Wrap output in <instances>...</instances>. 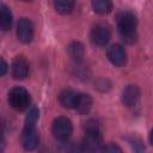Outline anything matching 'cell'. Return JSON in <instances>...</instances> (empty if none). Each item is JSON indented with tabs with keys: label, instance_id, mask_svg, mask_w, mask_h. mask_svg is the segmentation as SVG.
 <instances>
[{
	"label": "cell",
	"instance_id": "cell-15",
	"mask_svg": "<svg viewBox=\"0 0 153 153\" xmlns=\"http://www.w3.org/2000/svg\"><path fill=\"white\" fill-rule=\"evenodd\" d=\"M92 8L98 14H106L112 8V2L108 0H94L92 1Z\"/></svg>",
	"mask_w": 153,
	"mask_h": 153
},
{
	"label": "cell",
	"instance_id": "cell-4",
	"mask_svg": "<svg viewBox=\"0 0 153 153\" xmlns=\"http://www.w3.org/2000/svg\"><path fill=\"white\" fill-rule=\"evenodd\" d=\"M73 130L72 122L67 117H57L54 120L51 126V133L59 141H66L69 139Z\"/></svg>",
	"mask_w": 153,
	"mask_h": 153
},
{
	"label": "cell",
	"instance_id": "cell-11",
	"mask_svg": "<svg viewBox=\"0 0 153 153\" xmlns=\"http://www.w3.org/2000/svg\"><path fill=\"white\" fill-rule=\"evenodd\" d=\"M140 98V90L135 85H128L126 88L122 91V103L126 106H133L137 103Z\"/></svg>",
	"mask_w": 153,
	"mask_h": 153
},
{
	"label": "cell",
	"instance_id": "cell-5",
	"mask_svg": "<svg viewBox=\"0 0 153 153\" xmlns=\"http://www.w3.org/2000/svg\"><path fill=\"white\" fill-rule=\"evenodd\" d=\"M111 38V29L106 23H97L91 30V39L96 45L103 47Z\"/></svg>",
	"mask_w": 153,
	"mask_h": 153
},
{
	"label": "cell",
	"instance_id": "cell-3",
	"mask_svg": "<svg viewBox=\"0 0 153 153\" xmlns=\"http://www.w3.org/2000/svg\"><path fill=\"white\" fill-rule=\"evenodd\" d=\"M30 102H31V98H30V94L29 92L20 87V86H16L13 87L10 93H8V103L10 105L18 110V111H24L29 108L30 105Z\"/></svg>",
	"mask_w": 153,
	"mask_h": 153
},
{
	"label": "cell",
	"instance_id": "cell-1",
	"mask_svg": "<svg viewBox=\"0 0 153 153\" xmlns=\"http://www.w3.org/2000/svg\"><path fill=\"white\" fill-rule=\"evenodd\" d=\"M136 17L130 11H122L117 14V29L122 39L134 43L136 39Z\"/></svg>",
	"mask_w": 153,
	"mask_h": 153
},
{
	"label": "cell",
	"instance_id": "cell-6",
	"mask_svg": "<svg viewBox=\"0 0 153 153\" xmlns=\"http://www.w3.org/2000/svg\"><path fill=\"white\" fill-rule=\"evenodd\" d=\"M22 146L26 151H33L38 145V134L35 126H26L24 124V129L20 136Z\"/></svg>",
	"mask_w": 153,
	"mask_h": 153
},
{
	"label": "cell",
	"instance_id": "cell-7",
	"mask_svg": "<svg viewBox=\"0 0 153 153\" xmlns=\"http://www.w3.org/2000/svg\"><path fill=\"white\" fill-rule=\"evenodd\" d=\"M17 37L22 43H30L33 38V25L29 18H20L17 24Z\"/></svg>",
	"mask_w": 153,
	"mask_h": 153
},
{
	"label": "cell",
	"instance_id": "cell-2",
	"mask_svg": "<svg viewBox=\"0 0 153 153\" xmlns=\"http://www.w3.org/2000/svg\"><path fill=\"white\" fill-rule=\"evenodd\" d=\"M103 148V137L94 122H88L85 127V135L81 142V149L85 153H97Z\"/></svg>",
	"mask_w": 153,
	"mask_h": 153
},
{
	"label": "cell",
	"instance_id": "cell-9",
	"mask_svg": "<svg viewBox=\"0 0 153 153\" xmlns=\"http://www.w3.org/2000/svg\"><path fill=\"white\" fill-rule=\"evenodd\" d=\"M108 59L110 60L112 65L117 67L124 66L127 61V54H126L124 48L120 44H112L108 49Z\"/></svg>",
	"mask_w": 153,
	"mask_h": 153
},
{
	"label": "cell",
	"instance_id": "cell-19",
	"mask_svg": "<svg viewBox=\"0 0 153 153\" xmlns=\"http://www.w3.org/2000/svg\"><path fill=\"white\" fill-rule=\"evenodd\" d=\"M130 143H131V146H133L135 153H145V147L142 146L140 139H137V137H131V139H130Z\"/></svg>",
	"mask_w": 153,
	"mask_h": 153
},
{
	"label": "cell",
	"instance_id": "cell-13",
	"mask_svg": "<svg viewBox=\"0 0 153 153\" xmlns=\"http://www.w3.org/2000/svg\"><path fill=\"white\" fill-rule=\"evenodd\" d=\"M67 51H68V55L76 62L81 61L84 57V47L80 42H72L67 47Z\"/></svg>",
	"mask_w": 153,
	"mask_h": 153
},
{
	"label": "cell",
	"instance_id": "cell-20",
	"mask_svg": "<svg viewBox=\"0 0 153 153\" xmlns=\"http://www.w3.org/2000/svg\"><path fill=\"white\" fill-rule=\"evenodd\" d=\"M6 71H7V63L5 62L4 59H1V71H0V74L1 75H5Z\"/></svg>",
	"mask_w": 153,
	"mask_h": 153
},
{
	"label": "cell",
	"instance_id": "cell-14",
	"mask_svg": "<svg viewBox=\"0 0 153 153\" xmlns=\"http://www.w3.org/2000/svg\"><path fill=\"white\" fill-rule=\"evenodd\" d=\"M92 108V98L90 94L86 93H80L79 96V100H78V105H76V110L79 114H87Z\"/></svg>",
	"mask_w": 153,
	"mask_h": 153
},
{
	"label": "cell",
	"instance_id": "cell-17",
	"mask_svg": "<svg viewBox=\"0 0 153 153\" xmlns=\"http://www.w3.org/2000/svg\"><path fill=\"white\" fill-rule=\"evenodd\" d=\"M38 115H39L38 109L35 108V106H32L29 110V112H27V115L25 117V124L26 126H36L37 120H38Z\"/></svg>",
	"mask_w": 153,
	"mask_h": 153
},
{
	"label": "cell",
	"instance_id": "cell-21",
	"mask_svg": "<svg viewBox=\"0 0 153 153\" xmlns=\"http://www.w3.org/2000/svg\"><path fill=\"white\" fill-rule=\"evenodd\" d=\"M149 141H151V143L153 145V129H152V131H151V134H149Z\"/></svg>",
	"mask_w": 153,
	"mask_h": 153
},
{
	"label": "cell",
	"instance_id": "cell-18",
	"mask_svg": "<svg viewBox=\"0 0 153 153\" xmlns=\"http://www.w3.org/2000/svg\"><path fill=\"white\" fill-rule=\"evenodd\" d=\"M102 153H123V152L118 145L110 142V143H106L105 146H103Z\"/></svg>",
	"mask_w": 153,
	"mask_h": 153
},
{
	"label": "cell",
	"instance_id": "cell-16",
	"mask_svg": "<svg viewBox=\"0 0 153 153\" xmlns=\"http://www.w3.org/2000/svg\"><path fill=\"white\" fill-rule=\"evenodd\" d=\"M74 1H71V0H57L54 2V6H55V10L61 13V14H68L73 11L74 8Z\"/></svg>",
	"mask_w": 153,
	"mask_h": 153
},
{
	"label": "cell",
	"instance_id": "cell-8",
	"mask_svg": "<svg viewBox=\"0 0 153 153\" xmlns=\"http://www.w3.org/2000/svg\"><path fill=\"white\" fill-rule=\"evenodd\" d=\"M11 73L14 79H25L29 74V63L25 60L24 56H17L12 61L11 66Z\"/></svg>",
	"mask_w": 153,
	"mask_h": 153
},
{
	"label": "cell",
	"instance_id": "cell-10",
	"mask_svg": "<svg viewBox=\"0 0 153 153\" xmlns=\"http://www.w3.org/2000/svg\"><path fill=\"white\" fill-rule=\"evenodd\" d=\"M79 96L80 93L71 90V88H67V90H63L60 96H59V100L61 103V105L63 108H67V109H75L76 105H78V100H79Z\"/></svg>",
	"mask_w": 153,
	"mask_h": 153
},
{
	"label": "cell",
	"instance_id": "cell-12",
	"mask_svg": "<svg viewBox=\"0 0 153 153\" xmlns=\"http://www.w3.org/2000/svg\"><path fill=\"white\" fill-rule=\"evenodd\" d=\"M11 26H12V13L5 4H1L0 5V27L4 31H7L11 29Z\"/></svg>",
	"mask_w": 153,
	"mask_h": 153
}]
</instances>
